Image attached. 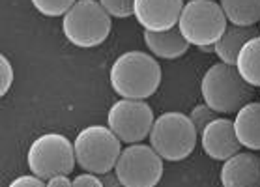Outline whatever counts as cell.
Masks as SVG:
<instances>
[{
  "instance_id": "6da1fadb",
  "label": "cell",
  "mask_w": 260,
  "mask_h": 187,
  "mask_svg": "<svg viewBox=\"0 0 260 187\" xmlns=\"http://www.w3.org/2000/svg\"><path fill=\"white\" fill-rule=\"evenodd\" d=\"M111 86L125 100H148L161 84V66L154 54L127 51L111 66Z\"/></svg>"
},
{
  "instance_id": "7a4b0ae2",
  "label": "cell",
  "mask_w": 260,
  "mask_h": 187,
  "mask_svg": "<svg viewBox=\"0 0 260 187\" xmlns=\"http://www.w3.org/2000/svg\"><path fill=\"white\" fill-rule=\"evenodd\" d=\"M251 88L238 73L236 66L225 62L210 66L201 81L202 100L217 114H236L249 103Z\"/></svg>"
},
{
  "instance_id": "3957f363",
  "label": "cell",
  "mask_w": 260,
  "mask_h": 187,
  "mask_svg": "<svg viewBox=\"0 0 260 187\" xmlns=\"http://www.w3.org/2000/svg\"><path fill=\"white\" fill-rule=\"evenodd\" d=\"M199 131L191 122L189 114L171 111L163 112L155 118L152 133H150V146L159 153L165 161H183L195 150L199 142Z\"/></svg>"
},
{
  "instance_id": "277c9868",
  "label": "cell",
  "mask_w": 260,
  "mask_h": 187,
  "mask_svg": "<svg viewBox=\"0 0 260 187\" xmlns=\"http://www.w3.org/2000/svg\"><path fill=\"white\" fill-rule=\"evenodd\" d=\"M113 28V19L100 0H77L62 17V32L71 45L92 49L101 45Z\"/></svg>"
},
{
  "instance_id": "5b68a950",
  "label": "cell",
  "mask_w": 260,
  "mask_h": 187,
  "mask_svg": "<svg viewBox=\"0 0 260 187\" xmlns=\"http://www.w3.org/2000/svg\"><path fill=\"white\" fill-rule=\"evenodd\" d=\"M75 159L84 172L105 174L114 170L122 153V140L111 131L109 126H88L75 137Z\"/></svg>"
},
{
  "instance_id": "8992f818",
  "label": "cell",
  "mask_w": 260,
  "mask_h": 187,
  "mask_svg": "<svg viewBox=\"0 0 260 187\" xmlns=\"http://www.w3.org/2000/svg\"><path fill=\"white\" fill-rule=\"evenodd\" d=\"M226 15L219 2L213 0H189L183 4L178 28L189 45H215L226 30Z\"/></svg>"
},
{
  "instance_id": "52a82bcc",
  "label": "cell",
  "mask_w": 260,
  "mask_h": 187,
  "mask_svg": "<svg viewBox=\"0 0 260 187\" xmlns=\"http://www.w3.org/2000/svg\"><path fill=\"white\" fill-rule=\"evenodd\" d=\"M75 146L66 135L45 133L34 139L26 152V165L30 172L42 180L68 174L75 169Z\"/></svg>"
},
{
  "instance_id": "ba28073f",
  "label": "cell",
  "mask_w": 260,
  "mask_h": 187,
  "mask_svg": "<svg viewBox=\"0 0 260 187\" xmlns=\"http://www.w3.org/2000/svg\"><path fill=\"white\" fill-rule=\"evenodd\" d=\"M114 172L124 187H155L163 176V158L150 144H127L120 153Z\"/></svg>"
},
{
  "instance_id": "9c48e42d",
  "label": "cell",
  "mask_w": 260,
  "mask_h": 187,
  "mask_svg": "<svg viewBox=\"0 0 260 187\" xmlns=\"http://www.w3.org/2000/svg\"><path fill=\"white\" fill-rule=\"evenodd\" d=\"M154 122V109L148 105L146 100L120 98L111 105L107 114V126L125 144H137L150 137Z\"/></svg>"
},
{
  "instance_id": "30bf717a",
  "label": "cell",
  "mask_w": 260,
  "mask_h": 187,
  "mask_svg": "<svg viewBox=\"0 0 260 187\" xmlns=\"http://www.w3.org/2000/svg\"><path fill=\"white\" fill-rule=\"evenodd\" d=\"M183 0H135L133 17L144 30L163 32L178 26Z\"/></svg>"
},
{
  "instance_id": "8fae6325",
  "label": "cell",
  "mask_w": 260,
  "mask_h": 187,
  "mask_svg": "<svg viewBox=\"0 0 260 187\" xmlns=\"http://www.w3.org/2000/svg\"><path fill=\"white\" fill-rule=\"evenodd\" d=\"M201 144L208 158L215 159V161H226L232 155H236L242 144L236 137L234 120L217 116L202 129Z\"/></svg>"
},
{
  "instance_id": "7c38bea8",
  "label": "cell",
  "mask_w": 260,
  "mask_h": 187,
  "mask_svg": "<svg viewBox=\"0 0 260 187\" xmlns=\"http://www.w3.org/2000/svg\"><path fill=\"white\" fill-rule=\"evenodd\" d=\"M223 187H260V155L247 150L223 161L219 170Z\"/></svg>"
},
{
  "instance_id": "4fadbf2b",
  "label": "cell",
  "mask_w": 260,
  "mask_h": 187,
  "mask_svg": "<svg viewBox=\"0 0 260 187\" xmlns=\"http://www.w3.org/2000/svg\"><path fill=\"white\" fill-rule=\"evenodd\" d=\"M142 40H144V45L150 51V54L163 60H176L180 56H183L189 49V43L182 36L178 26H174L171 30H163V32L144 30Z\"/></svg>"
},
{
  "instance_id": "5bb4252c",
  "label": "cell",
  "mask_w": 260,
  "mask_h": 187,
  "mask_svg": "<svg viewBox=\"0 0 260 187\" xmlns=\"http://www.w3.org/2000/svg\"><path fill=\"white\" fill-rule=\"evenodd\" d=\"M234 129L243 148L260 152V101H249L236 112Z\"/></svg>"
},
{
  "instance_id": "9a60e30c",
  "label": "cell",
  "mask_w": 260,
  "mask_h": 187,
  "mask_svg": "<svg viewBox=\"0 0 260 187\" xmlns=\"http://www.w3.org/2000/svg\"><path fill=\"white\" fill-rule=\"evenodd\" d=\"M258 36V30L254 26H236V24H229L225 30V34L217 40V43L213 45V53L217 54L221 62H225L229 66H236V58L243 45L249 40H253Z\"/></svg>"
},
{
  "instance_id": "2e32d148",
  "label": "cell",
  "mask_w": 260,
  "mask_h": 187,
  "mask_svg": "<svg viewBox=\"0 0 260 187\" xmlns=\"http://www.w3.org/2000/svg\"><path fill=\"white\" fill-rule=\"evenodd\" d=\"M236 70L249 86L260 88V36L243 45L236 58Z\"/></svg>"
},
{
  "instance_id": "e0dca14e",
  "label": "cell",
  "mask_w": 260,
  "mask_h": 187,
  "mask_svg": "<svg viewBox=\"0 0 260 187\" xmlns=\"http://www.w3.org/2000/svg\"><path fill=\"white\" fill-rule=\"evenodd\" d=\"M226 19L236 26H254L260 21V0H221Z\"/></svg>"
},
{
  "instance_id": "ac0fdd59",
  "label": "cell",
  "mask_w": 260,
  "mask_h": 187,
  "mask_svg": "<svg viewBox=\"0 0 260 187\" xmlns=\"http://www.w3.org/2000/svg\"><path fill=\"white\" fill-rule=\"evenodd\" d=\"M30 2L45 17H64L77 0H30Z\"/></svg>"
},
{
  "instance_id": "d6986e66",
  "label": "cell",
  "mask_w": 260,
  "mask_h": 187,
  "mask_svg": "<svg viewBox=\"0 0 260 187\" xmlns=\"http://www.w3.org/2000/svg\"><path fill=\"white\" fill-rule=\"evenodd\" d=\"M217 116H219L217 112L213 111V109H210L206 103H199V105L193 107V109H191V112H189L191 122L195 123V128H197V131H199V135L202 133V129L206 128L208 123L213 122Z\"/></svg>"
},
{
  "instance_id": "ffe728a7",
  "label": "cell",
  "mask_w": 260,
  "mask_h": 187,
  "mask_svg": "<svg viewBox=\"0 0 260 187\" xmlns=\"http://www.w3.org/2000/svg\"><path fill=\"white\" fill-rule=\"evenodd\" d=\"M133 2L135 0H100V4L105 8L111 17L127 19L133 15Z\"/></svg>"
},
{
  "instance_id": "44dd1931",
  "label": "cell",
  "mask_w": 260,
  "mask_h": 187,
  "mask_svg": "<svg viewBox=\"0 0 260 187\" xmlns=\"http://www.w3.org/2000/svg\"><path fill=\"white\" fill-rule=\"evenodd\" d=\"M0 70H2V81H0V96H6L15 81V71L6 54H0Z\"/></svg>"
},
{
  "instance_id": "7402d4cb",
  "label": "cell",
  "mask_w": 260,
  "mask_h": 187,
  "mask_svg": "<svg viewBox=\"0 0 260 187\" xmlns=\"http://www.w3.org/2000/svg\"><path fill=\"white\" fill-rule=\"evenodd\" d=\"M8 187H47V183H45V180H42V178H38V176L30 172V174L17 176L15 180L10 181Z\"/></svg>"
},
{
  "instance_id": "603a6c76",
  "label": "cell",
  "mask_w": 260,
  "mask_h": 187,
  "mask_svg": "<svg viewBox=\"0 0 260 187\" xmlns=\"http://www.w3.org/2000/svg\"><path fill=\"white\" fill-rule=\"evenodd\" d=\"M73 187H103L100 174H92V172H83L73 178Z\"/></svg>"
},
{
  "instance_id": "cb8c5ba5",
  "label": "cell",
  "mask_w": 260,
  "mask_h": 187,
  "mask_svg": "<svg viewBox=\"0 0 260 187\" xmlns=\"http://www.w3.org/2000/svg\"><path fill=\"white\" fill-rule=\"evenodd\" d=\"M45 183H47V187H73V180H70L68 174L53 176V178L45 180Z\"/></svg>"
},
{
  "instance_id": "d4e9b609",
  "label": "cell",
  "mask_w": 260,
  "mask_h": 187,
  "mask_svg": "<svg viewBox=\"0 0 260 187\" xmlns=\"http://www.w3.org/2000/svg\"><path fill=\"white\" fill-rule=\"evenodd\" d=\"M100 178H101L103 187H124L114 170H109V172H105V174H100Z\"/></svg>"
}]
</instances>
